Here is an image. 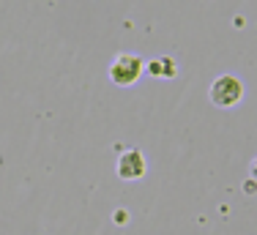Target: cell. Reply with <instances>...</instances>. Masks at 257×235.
I'll list each match as a JSON object with an SVG mask.
<instances>
[{
	"label": "cell",
	"instance_id": "cell-5",
	"mask_svg": "<svg viewBox=\"0 0 257 235\" xmlns=\"http://www.w3.org/2000/svg\"><path fill=\"white\" fill-rule=\"evenodd\" d=\"M252 175L257 178V159H254V162H252Z\"/></svg>",
	"mask_w": 257,
	"mask_h": 235
},
{
	"label": "cell",
	"instance_id": "cell-3",
	"mask_svg": "<svg viewBox=\"0 0 257 235\" xmlns=\"http://www.w3.org/2000/svg\"><path fill=\"white\" fill-rule=\"evenodd\" d=\"M115 172H118L120 181H143L145 172H148V162H145L143 151L140 148H128V151H123L118 156V164H115Z\"/></svg>",
	"mask_w": 257,
	"mask_h": 235
},
{
	"label": "cell",
	"instance_id": "cell-2",
	"mask_svg": "<svg viewBox=\"0 0 257 235\" xmlns=\"http://www.w3.org/2000/svg\"><path fill=\"white\" fill-rule=\"evenodd\" d=\"M243 98V82L235 77V74H222L211 82L208 88V101L219 109H230L235 104H241Z\"/></svg>",
	"mask_w": 257,
	"mask_h": 235
},
{
	"label": "cell",
	"instance_id": "cell-4",
	"mask_svg": "<svg viewBox=\"0 0 257 235\" xmlns=\"http://www.w3.org/2000/svg\"><path fill=\"white\" fill-rule=\"evenodd\" d=\"M145 71L151 77H159V79H173L175 77V60L173 58H156L145 66Z\"/></svg>",
	"mask_w": 257,
	"mask_h": 235
},
{
	"label": "cell",
	"instance_id": "cell-1",
	"mask_svg": "<svg viewBox=\"0 0 257 235\" xmlns=\"http://www.w3.org/2000/svg\"><path fill=\"white\" fill-rule=\"evenodd\" d=\"M143 74H145V60L140 58V55H132V52L115 55L109 69H107L109 82L118 85V88H132V85H137L140 79H143Z\"/></svg>",
	"mask_w": 257,
	"mask_h": 235
}]
</instances>
